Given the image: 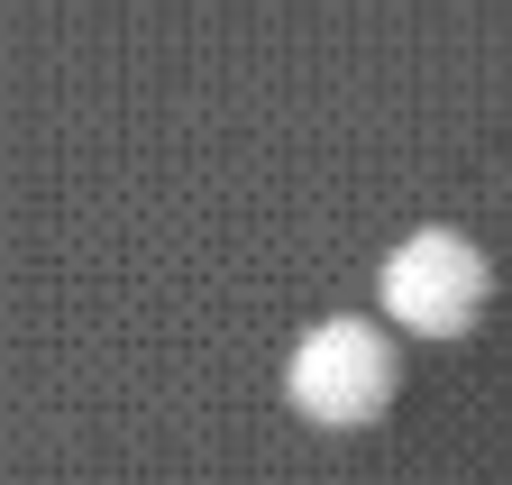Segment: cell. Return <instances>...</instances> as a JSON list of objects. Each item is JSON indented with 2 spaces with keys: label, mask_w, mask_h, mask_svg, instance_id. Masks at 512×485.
Instances as JSON below:
<instances>
[{
  "label": "cell",
  "mask_w": 512,
  "mask_h": 485,
  "mask_svg": "<svg viewBox=\"0 0 512 485\" xmlns=\"http://www.w3.org/2000/svg\"><path fill=\"white\" fill-rule=\"evenodd\" d=\"M375 293H384V312H394L403 330H421V339H458V330H476V312H485L494 266L467 248L458 229H412L403 248L384 257Z\"/></svg>",
  "instance_id": "1"
},
{
  "label": "cell",
  "mask_w": 512,
  "mask_h": 485,
  "mask_svg": "<svg viewBox=\"0 0 512 485\" xmlns=\"http://www.w3.org/2000/svg\"><path fill=\"white\" fill-rule=\"evenodd\" d=\"M284 394L330 421V431H357L394 403V339L366 330V321H320L293 339V367H284Z\"/></svg>",
  "instance_id": "2"
}]
</instances>
